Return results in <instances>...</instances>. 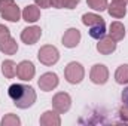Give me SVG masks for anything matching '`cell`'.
Returning <instances> with one entry per match:
<instances>
[{"mask_svg":"<svg viewBox=\"0 0 128 126\" xmlns=\"http://www.w3.org/2000/svg\"><path fill=\"white\" fill-rule=\"evenodd\" d=\"M8 95L12 99V102L18 108H30L33 104L36 102V91L28 85H21V83H14L9 86Z\"/></svg>","mask_w":128,"mask_h":126,"instance_id":"cell-1","label":"cell"},{"mask_svg":"<svg viewBox=\"0 0 128 126\" xmlns=\"http://www.w3.org/2000/svg\"><path fill=\"white\" fill-rule=\"evenodd\" d=\"M82 22H84V25H86L90 28V36L92 39L98 40V39L104 37V34H106V22L100 15H97V13H84L82 15Z\"/></svg>","mask_w":128,"mask_h":126,"instance_id":"cell-2","label":"cell"},{"mask_svg":"<svg viewBox=\"0 0 128 126\" xmlns=\"http://www.w3.org/2000/svg\"><path fill=\"white\" fill-rule=\"evenodd\" d=\"M64 77H66V80L70 85L80 83L84 80V77H85V68H84V65L76 63V61L68 63L67 67L64 68Z\"/></svg>","mask_w":128,"mask_h":126,"instance_id":"cell-3","label":"cell"},{"mask_svg":"<svg viewBox=\"0 0 128 126\" xmlns=\"http://www.w3.org/2000/svg\"><path fill=\"white\" fill-rule=\"evenodd\" d=\"M37 60L43 64V65L51 67V65H54V64L58 63V60H60V52H58V49H57L55 46H52V45H45V46H42V48L39 49V52H37Z\"/></svg>","mask_w":128,"mask_h":126,"instance_id":"cell-4","label":"cell"},{"mask_svg":"<svg viewBox=\"0 0 128 126\" xmlns=\"http://www.w3.org/2000/svg\"><path fill=\"white\" fill-rule=\"evenodd\" d=\"M52 107L60 114L67 113L70 110V107H72V96L67 92H58V94H55L54 98H52Z\"/></svg>","mask_w":128,"mask_h":126,"instance_id":"cell-5","label":"cell"},{"mask_svg":"<svg viewBox=\"0 0 128 126\" xmlns=\"http://www.w3.org/2000/svg\"><path fill=\"white\" fill-rule=\"evenodd\" d=\"M90 79L96 85H104L109 80V70H107V67L103 65V64L92 65L91 73H90Z\"/></svg>","mask_w":128,"mask_h":126,"instance_id":"cell-6","label":"cell"},{"mask_svg":"<svg viewBox=\"0 0 128 126\" xmlns=\"http://www.w3.org/2000/svg\"><path fill=\"white\" fill-rule=\"evenodd\" d=\"M37 83H39V88L43 92H49V91H54L58 86L60 80H58V76L55 73H45V74L40 76Z\"/></svg>","mask_w":128,"mask_h":126,"instance_id":"cell-7","label":"cell"},{"mask_svg":"<svg viewBox=\"0 0 128 126\" xmlns=\"http://www.w3.org/2000/svg\"><path fill=\"white\" fill-rule=\"evenodd\" d=\"M36 74V68H34V64L32 61H21L16 67V76L21 79V80H26V82H30Z\"/></svg>","mask_w":128,"mask_h":126,"instance_id":"cell-8","label":"cell"},{"mask_svg":"<svg viewBox=\"0 0 128 126\" xmlns=\"http://www.w3.org/2000/svg\"><path fill=\"white\" fill-rule=\"evenodd\" d=\"M40 37H42V30L37 25L27 27V28H24L21 31V40L26 45H34V43H37V40Z\"/></svg>","mask_w":128,"mask_h":126,"instance_id":"cell-9","label":"cell"},{"mask_svg":"<svg viewBox=\"0 0 128 126\" xmlns=\"http://www.w3.org/2000/svg\"><path fill=\"white\" fill-rule=\"evenodd\" d=\"M80 37L82 36H80V31L78 28H68L63 36V45L68 49H73V48H76L79 45Z\"/></svg>","mask_w":128,"mask_h":126,"instance_id":"cell-10","label":"cell"},{"mask_svg":"<svg viewBox=\"0 0 128 126\" xmlns=\"http://www.w3.org/2000/svg\"><path fill=\"white\" fill-rule=\"evenodd\" d=\"M97 51L101 55H110L116 51V42L110 37H101V39H98Z\"/></svg>","mask_w":128,"mask_h":126,"instance_id":"cell-11","label":"cell"},{"mask_svg":"<svg viewBox=\"0 0 128 126\" xmlns=\"http://www.w3.org/2000/svg\"><path fill=\"white\" fill-rule=\"evenodd\" d=\"M39 123L42 126H60L61 125V119H60V113L58 111H52V110H48L45 111L42 116H40V120Z\"/></svg>","mask_w":128,"mask_h":126,"instance_id":"cell-12","label":"cell"},{"mask_svg":"<svg viewBox=\"0 0 128 126\" xmlns=\"http://www.w3.org/2000/svg\"><path fill=\"white\" fill-rule=\"evenodd\" d=\"M107 12H109L110 16H113L116 19H121V18H124L127 15V6H125V3H121V1L113 0L107 6Z\"/></svg>","mask_w":128,"mask_h":126,"instance_id":"cell-13","label":"cell"},{"mask_svg":"<svg viewBox=\"0 0 128 126\" xmlns=\"http://www.w3.org/2000/svg\"><path fill=\"white\" fill-rule=\"evenodd\" d=\"M22 19L26 22H36L40 19V9L37 4H28L22 10Z\"/></svg>","mask_w":128,"mask_h":126,"instance_id":"cell-14","label":"cell"},{"mask_svg":"<svg viewBox=\"0 0 128 126\" xmlns=\"http://www.w3.org/2000/svg\"><path fill=\"white\" fill-rule=\"evenodd\" d=\"M109 37L113 39L115 42L122 40V39L125 37V27H124V24L119 22V21L112 22L110 27H109Z\"/></svg>","mask_w":128,"mask_h":126,"instance_id":"cell-15","label":"cell"},{"mask_svg":"<svg viewBox=\"0 0 128 126\" xmlns=\"http://www.w3.org/2000/svg\"><path fill=\"white\" fill-rule=\"evenodd\" d=\"M21 16H22V12H21V9L15 3L12 6H9L6 10L2 12V18L6 19V21H10V22H18Z\"/></svg>","mask_w":128,"mask_h":126,"instance_id":"cell-16","label":"cell"},{"mask_svg":"<svg viewBox=\"0 0 128 126\" xmlns=\"http://www.w3.org/2000/svg\"><path fill=\"white\" fill-rule=\"evenodd\" d=\"M0 52L4 54V55H14V54H16L18 52V43H16V40L12 39V37H9L6 42L0 43Z\"/></svg>","mask_w":128,"mask_h":126,"instance_id":"cell-17","label":"cell"},{"mask_svg":"<svg viewBox=\"0 0 128 126\" xmlns=\"http://www.w3.org/2000/svg\"><path fill=\"white\" fill-rule=\"evenodd\" d=\"M16 64L14 63L12 60H6V61H3L2 64V71H3V76L6 77V79H14L15 76H16Z\"/></svg>","mask_w":128,"mask_h":126,"instance_id":"cell-18","label":"cell"},{"mask_svg":"<svg viewBox=\"0 0 128 126\" xmlns=\"http://www.w3.org/2000/svg\"><path fill=\"white\" fill-rule=\"evenodd\" d=\"M115 80L118 85H127L128 83V64H122L118 67L115 73Z\"/></svg>","mask_w":128,"mask_h":126,"instance_id":"cell-19","label":"cell"},{"mask_svg":"<svg viewBox=\"0 0 128 126\" xmlns=\"http://www.w3.org/2000/svg\"><path fill=\"white\" fill-rule=\"evenodd\" d=\"M80 0H52V6L57 9H74Z\"/></svg>","mask_w":128,"mask_h":126,"instance_id":"cell-20","label":"cell"},{"mask_svg":"<svg viewBox=\"0 0 128 126\" xmlns=\"http://www.w3.org/2000/svg\"><path fill=\"white\" fill-rule=\"evenodd\" d=\"M20 125H21V120L16 114L9 113L2 119V126H20Z\"/></svg>","mask_w":128,"mask_h":126,"instance_id":"cell-21","label":"cell"},{"mask_svg":"<svg viewBox=\"0 0 128 126\" xmlns=\"http://www.w3.org/2000/svg\"><path fill=\"white\" fill-rule=\"evenodd\" d=\"M86 3H88V6L91 7V9H94V10H100V12H103V10H106L107 9V0H86Z\"/></svg>","mask_w":128,"mask_h":126,"instance_id":"cell-22","label":"cell"},{"mask_svg":"<svg viewBox=\"0 0 128 126\" xmlns=\"http://www.w3.org/2000/svg\"><path fill=\"white\" fill-rule=\"evenodd\" d=\"M9 37H10V31H9V28H8L6 25L0 24V43L6 42Z\"/></svg>","mask_w":128,"mask_h":126,"instance_id":"cell-23","label":"cell"},{"mask_svg":"<svg viewBox=\"0 0 128 126\" xmlns=\"http://www.w3.org/2000/svg\"><path fill=\"white\" fill-rule=\"evenodd\" d=\"M34 3H36L39 7H43V9L52 7V0H34Z\"/></svg>","mask_w":128,"mask_h":126,"instance_id":"cell-24","label":"cell"},{"mask_svg":"<svg viewBox=\"0 0 128 126\" xmlns=\"http://www.w3.org/2000/svg\"><path fill=\"white\" fill-rule=\"evenodd\" d=\"M119 116H121V119H122L124 122H128V105L127 104H124V105L119 108Z\"/></svg>","mask_w":128,"mask_h":126,"instance_id":"cell-25","label":"cell"},{"mask_svg":"<svg viewBox=\"0 0 128 126\" xmlns=\"http://www.w3.org/2000/svg\"><path fill=\"white\" fill-rule=\"evenodd\" d=\"M15 1L14 0H0V13L3 12V10H6L9 6H12Z\"/></svg>","mask_w":128,"mask_h":126,"instance_id":"cell-26","label":"cell"},{"mask_svg":"<svg viewBox=\"0 0 128 126\" xmlns=\"http://www.w3.org/2000/svg\"><path fill=\"white\" fill-rule=\"evenodd\" d=\"M122 102L128 105V86L124 89V91H122Z\"/></svg>","mask_w":128,"mask_h":126,"instance_id":"cell-27","label":"cell"},{"mask_svg":"<svg viewBox=\"0 0 128 126\" xmlns=\"http://www.w3.org/2000/svg\"><path fill=\"white\" fill-rule=\"evenodd\" d=\"M116 1H121V3H125V4L128 3V0H116Z\"/></svg>","mask_w":128,"mask_h":126,"instance_id":"cell-28","label":"cell"}]
</instances>
